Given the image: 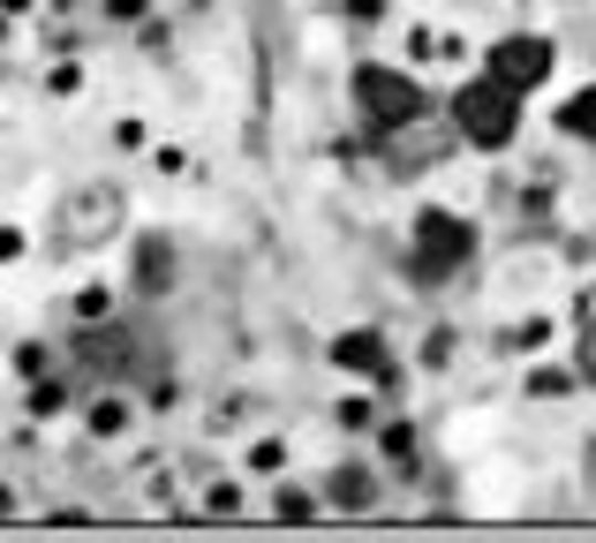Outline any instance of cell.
Instances as JSON below:
<instances>
[{"instance_id": "1", "label": "cell", "mask_w": 596, "mask_h": 543, "mask_svg": "<svg viewBox=\"0 0 596 543\" xmlns=\"http://www.w3.org/2000/svg\"><path fill=\"white\" fill-rule=\"evenodd\" d=\"M453 128L469 136L475 152H506L513 128H521V91L499 84L491 69H483V76H469V84L453 91Z\"/></svg>"}, {"instance_id": "2", "label": "cell", "mask_w": 596, "mask_h": 543, "mask_svg": "<svg viewBox=\"0 0 596 543\" xmlns=\"http://www.w3.org/2000/svg\"><path fill=\"white\" fill-rule=\"evenodd\" d=\"M475 257V227L469 219H453V211H416V250H408V280L416 288H446L461 264Z\"/></svg>"}, {"instance_id": "3", "label": "cell", "mask_w": 596, "mask_h": 543, "mask_svg": "<svg viewBox=\"0 0 596 543\" xmlns=\"http://www.w3.org/2000/svg\"><path fill=\"white\" fill-rule=\"evenodd\" d=\"M355 106H363V122H370V128H385V136H393L400 122H416V114H424V91H416V76H408V69L363 61V69H355Z\"/></svg>"}, {"instance_id": "4", "label": "cell", "mask_w": 596, "mask_h": 543, "mask_svg": "<svg viewBox=\"0 0 596 543\" xmlns=\"http://www.w3.org/2000/svg\"><path fill=\"white\" fill-rule=\"evenodd\" d=\"M491 76L513 91H544V76H552V39H499L491 45Z\"/></svg>"}, {"instance_id": "5", "label": "cell", "mask_w": 596, "mask_h": 543, "mask_svg": "<svg viewBox=\"0 0 596 543\" xmlns=\"http://www.w3.org/2000/svg\"><path fill=\"white\" fill-rule=\"evenodd\" d=\"M333 363H341V370L378 377L385 363H393V355H385V340H378V333H341V340H333Z\"/></svg>"}, {"instance_id": "6", "label": "cell", "mask_w": 596, "mask_h": 543, "mask_svg": "<svg viewBox=\"0 0 596 543\" xmlns=\"http://www.w3.org/2000/svg\"><path fill=\"white\" fill-rule=\"evenodd\" d=\"M393 144H400V167H430V159L446 152V136H438V128H424V114L393 128Z\"/></svg>"}, {"instance_id": "7", "label": "cell", "mask_w": 596, "mask_h": 543, "mask_svg": "<svg viewBox=\"0 0 596 543\" xmlns=\"http://www.w3.org/2000/svg\"><path fill=\"white\" fill-rule=\"evenodd\" d=\"M167 280H174V250L159 242V234H144V242H136V288H144V294H159Z\"/></svg>"}, {"instance_id": "8", "label": "cell", "mask_w": 596, "mask_h": 543, "mask_svg": "<svg viewBox=\"0 0 596 543\" xmlns=\"http://www.w3.org/2000/svg\"><path fill=\"white\" fill-rule=\"evenodd\" d=\"M325 491H333V505H341V513H363V505L378 499V476H370V468H341Z\"/></svg>"}, {"instance_id": "9", "label": "cell", "mask_w": 596, "mask_h": 543, "mask_svg": "<svg viewBox=\"0 0 596 543\" xmlns=\"http://www.w3.org/2000/svg\"><path fill=\"white\" fill-rule=\"evenodd\" d=\"M84 219H69V234H76V242H91V234H98V227H114V219H122V197H114V189H106V197H84Z\"/></svg>"}, {"instance_id": "10", "label": "cell", "mask_w": 596, "mask_h": 543, "mask_svg": "<svg viewBox=\"0 0 596 543\" xmlns=\"http://www.w3.org/2000/svg\"><path fill=\"white\" fill-rule=\"evenodd\" d=\"M76 355H84L91 370H122V363H128V340L122 333H84V340H76Z\"/></svg>"}, {"instance_id": "11", "label": "cell", "mask_w": 596, "mask_h": 543, "mask_svg": "<svg viewBox=\"0 0 596 543\" xmlns=\"http://www.w3.org/2000/svg\"><path fill=\"white\" fill-rule=\"evenodd\" d=\"M558 128H566V136H589V144H596V84L574 91V98L558 106Z\"/></svg>"}, {"instance_id": "12", "label": "cell", "mask_w": 596, "mask_h": 543, "mask_svg": "<svg viewBox=\"0 0 596 543\" xmlns=\"http://www.w3.org/2000/svg\"><path fill=\"white\" fill-rule=\"evenodd\" d=\"M574 377L596 385V310H582V340H574Z\"/></svg>"}, {"instance_id": "13", "label": "cell", "mask_w": 596, "mask_h": 543, "mask_svg": "<svg viewBox=\"0 0 596 543\" xmlns=\"http://www.w3.org/2000/svg\"><path fill=\"white\" fill-rule=\"evenodd\" d=\"M574 393V370H529V400H566Z\"/></svg>"}, {"instance_id": "14", "label": "cell", "mask_w": 596, "mask_h": 543, "mask_svg": "<svg viewBox=\"0 0 596 543\" xmlns=\"http://www.w3.org/2000/svg\"><path fill=\"white\" fill-rule=\"evenodd\" d=\"M69 408V385H53V377H31V416H61Z\"/></svg>"}, {"instance_id": "15", "label": "cell", "mask_w": 596, "mask_h": 543, "mask_svg": "<svg viewBox=\"0 0 596 543\" xmlns=\"http://www.w3.org/2000/svg\"><path fill=\"white\" fill-rule=\"evenodd\" d=\"M544 340H552V317H529V325H513V333H506V347H521V355H536Z\"/></svg>"}, {"instance_id": "16", "label": "cell", "mask_w": 596, "mask_h": 543, "mask_svg": "<svg viewBox=\"0 0 596 543\" xmlns=\"http://www.w3.org/2000/svg\"><path fill=\"white\" fill-rule=\"evenodd\" d=\"M378 446H385L393 460H400V468H416V430H408V422H393V430H385Z\"/></svg>"}, {"instance_id": "17", "label": "cell", "mask_w": 596, "mask_h": 543, "mask_svg": "<svg viewBox=\"0 0 596 543\" xmlns=\"http://www.w3.org/2000/svg\"><path fill=\"white\" fill-rule=\"evenodd\" d=\"M122 422H128V408H122V400H91V430H98V438H114Z\"/></svg>"}, {"instance_id": "18", "label": "cell", "mask_w": 596, "mask_h": 543, "mask_svg": "<svg viewBox=\"0 0 596 543\" xmlns=\"http://www.w3.org/2000/svg\"><path fill=\"white\" fill-rule=\"evenodd\" d=\"M76 317H84V325L114 317V294H106V288H84V294H76Z\"/></svg>"}, {"instance_id": "19", "label": "cell", "mask_w": 596, "mask_h": 543, "mask_svg": "<svg viewBox=\"0 0 596 543\" xmlns=\"http://www.w3.org/2000/svg\"><path fill=\"white\" fill-rule=\"evenodd\" d=\"M272 513H280V521H317L310 491H280V499H272Z\"/></svg>"}, {"instance_id": "20", "label": "cell", "mask_w": 596, "mask_h": 543, "mask_svg": "<svg viewBox=\"0 0 596 543\" xmlns=\"http://www.w3.org/2000/svg\"><path fill=\"white\" fill-rule=\"evenodd\" d=\"M15 370H23V377H45V347H39V340H23V347H15Z\"/></svg>"}, {"instance_id": "21", "label": "cell", "mask_w": 596, "mask_h": 543, "mask_svg": "<svg viewBox=\"0 0 596 543\" xmlns=\"http://www.w3.org/2000/svg\"><path fill=\"white\" fill-rule=\"evenodd\" d=\"M234 505H242V491H234V483H212V499H205V513H219V521H227Z\"/></svg>"}, {"instance_id": "22", "label": "cell", "mask_w": 596, "mask_h": 543, "mask_svg": "<svg viewBox=\"0 0 596 543\" xmlns=\"http://www.w3.org/2000/svg\"><path fill=\"white\" fill-rule=\"evenodd\" d=\"M347 15H355V23H378V15H385V0H347Z\"/></svg>"}, {"instance_id": "23", "label": "cell", "mask_w": 596, "mask_h": 543, "mask_svg": "<svg viewBox=\"0 0 596 543\" xmlns=\"http://www.w3.org/2000/svg\"><path fill=\"white\" fill-rule=\"evenodd\" d=\"M106 15H122V23H136V15H144V0H106Z\"/></svg>"}, {"instance_id": "24", "label": "cell", "mask_w": 596, "mask_h": 543, "mask_svg": "<svg viewBox=\"0 0 596 543\" xmlns=\"http://www.w3.org/2000/svg\"><path fill=\"white\" fill-rule=\"evenodd\" d=\"M0 8H31V0H0Z\"/></svg>"}, {"instance_id": "25", "label": "cell", "mask_w": 596, "mask_h": 543, "mask_svg": "<svg viewBox=\"0 0 596 543\" xmlns=\"http://www.w3.org/2000/svg\"><path fill=\"white\" fill-rule=\"evenodd\" d=\"M61 8H69V0H61Z\"/></svg>"}]
</instances>
